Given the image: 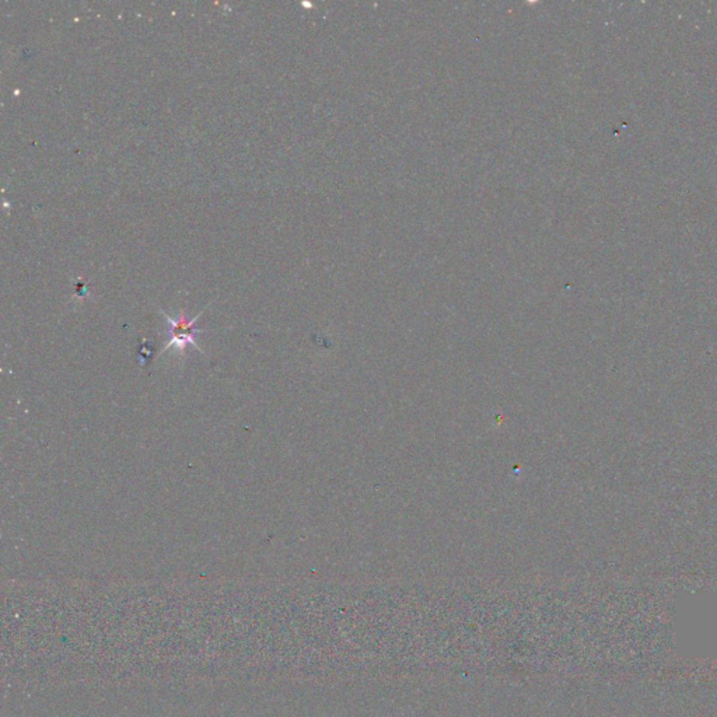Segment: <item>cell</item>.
Returning <instances> with one entry per match:
<instances>
[{"label":"cell","mask_w":717,"mask_h":717,"mask_svg":"<svg viewBox=\"0 0 717 717\" xmlns=\"http://www.w3.org/2000/svg\"><path fill=\"white\" fill-rule=\"evenodd\" d=\"M162 314H163V317L166 318V322H167V325H169L170 338H167V339H166V342H164V347L162 349V353H160V354H163L169 347H173V346H174V347H177V349L180 350V354H181V356H184V354H185V349H187V346H189V345H191V346H193V347H196L199 352H202V353H203V349H202V347L198 345V342H196L198 335L203 334V331L195 327V324H196V321H198V318L200 317V314H202V313H199L195 318H191V320H189V318H187L184 313H181V314H180V317H177V318L170 317V316H169L167 313H164V311H162Z\"/></svg>","instance_id":"6da1fadb"}]
</instances>
